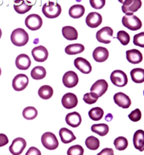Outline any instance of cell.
<instances>
[{"label":"cell","mask_w":144,"mask_h":155,"mask_svg":"<svg viewBox=\"0 0 144 155\" xmlns=\"http://www.w3.org/2000/svg\"><path fill=\"white\" fill-rule=\"evenodd\" d=\"M47 75V71L43 66H36L31 71V76L32 79L36 81H40L42 79L45 78Z\"/></svg>","instance_id":"f546056e"},{"label":"cell","mask_w":144,"mask_h":155,"mask_svg":"<svg viewBox=\"0 0 144 155\" xmlns=\"http://www.w3.org/2000/svg\"><path fill=\"white\" fill-rule=\"evenodd\" d=\"M1 37H2V30L0 28V39H1Z\"/></svg>","instance_id":"f6af8a7d"},{"label":"cell","mask_w":144,"mask_h":155,"mask_svg":"<svg viewBox=\"0 0 144 155\" xmlns=\"http://www.w3.org/2000/svg\"><path fill=\"white\" fill-rule=\"evenodd\" d=\"M113 100L119 107H121L123 109L129 108L132 104L130 98L123 92H118L115 94L113 96Z\"/></svg>","instance_id":"9a60e30c"},{"label":"cell","mask_w":144,"mask_h":155,"mask_svg":"<svg viewBox=\"0 0 144 155\" xmlns=\"http://www.w3.org/2000/svg\"><path fill=\"white\" fill-rule=\"evenodd\" d=\"M90 4L95 10H100L104 7L106 0H90Z\"/></svg>","instance_id":"60d3db41"},{"label":"cell","mask_w":144,"mask_h":155,"mask_svg":"<svg viewBox=\"0 0 144 155\" xmlns=\"http://www.w3.org/2000/svg\"><path fill=\"white\" fill-rule=\"evenodd\" d=\"M91 131L94 133L98 134L99 136H105L109 132V126L106 124H93L91 126Z\"/></svg>","instance_id":"4dcf8cb0"},{"label":"cell","mask_w":144,"mask_h":155,"mask_svg":"<svg viewBox=\"0 0 144 155\" xmlns=\"http://www.w3.org/2000/svg\"><path fill=\"white\" fill-rule=\"evenodd\" d=\"M109 58V51L103 47H96L93 51V58L97 62H104Z\"/></svg>","instance_id":"d6986e66"},{"label":"cell","mask_w":144,"mask_h":155,"mask_svg":"<svg viewBox=\"0 0 144 155\" xmlns=\"http://www.w3.org/2000/svg\"><path fill=\"white\" fill-rule=\"evenodd\" d=\"M122 11L126 15L133 14L142 6L141 0H124L123 2Z\"/></svg>","instance_id":"8992f818"},{"label":"cell","mask_w":144,"mask_h":155,"mask_svg":"<svg viewBox=\"0 0 144 155\" xmlns=\"http://www.w3.org/2000/svg\"><path fill=\"white\" fill-rule=\"evenodd\" d=\"M133 144L136 149L139 151L144 150V132L143 130H138L133 136Z\"/></svg>","instance_id":"7402d4cb"},{"label":"cell","mask_w":144,"mask_h":155,"mask_svg":"<svg viewBox=\"0 0 144 155\" xmlns=\"http://www.w3.org/2000/svg\"><path fill=\"white\" fill-rule=\"evenodd\" d=\"M32 5H28L25 2L24 0H15L14 8L15 11L19 14H25L32 9Z\"/></svg>","instance_id":"cb8c5ba5"},{"label":"cell","mask_w":144,"mask_h":155,"mask_svg":"<svg viewBox=\"0 0 144 155\" xmlns=\"http://www.w3.org/2000/svg\"><path fill=\"white\" fill-rule=\"evenodd\" d=\"M26 155H41V152L36 147H32L28 149V152L26 153Z\"/></svg>","instance_id":"7bdbcfd3"},{"label":"cell","mask_w":144,"mask_h":155,"mask_svg":"<svg viewBox=\"0 0 144 155\" xmlns=\"http://www.w3.org/2000/svg\"><path fill=\"white\" fill-rule=\"evenodd\" d=\"M126 58L129 63L139 64L143 60V56L139 51L136 49L128 50L126 51Z\"/></svg>","instance_id":"44dd1931"},{"label":"cell","mask_w":144,"mask_h":155,"mask_svg":"<svg viewBox=\"0 0 144 155\" xmlns=\"http://www.w3.org/2000/svg\"><path fill=\"white\" fill-rule=\"evenodd\" d=\"M122 24L124 27L132 31H137L142 26L141 20L133 14L124 16L122 18Z\"/></svg>","instance_id":"3957f363"},{"label":"cell","mask_w":144,"mask_h":155,"mask_svg":"<svg viewBox=\"0 0 144 155\" xmlns=\"http://www.w3.org/2000/svg\"><path fill=\"white\" fill-rule=\"evenodd\" d=\"M133 43L135 45L139 46L140 47H144V32H140L134 35Z\"/></svg>","instance_id":"f35d334b"},{"label":"cell","mask_w":144,"mask_h":155,"mask_svg":"<svg viewBox=\"0 0 144 155\" xmlns=\"http://www.w3.org/2000/svg\"><path fill=\"white\" fill-rule=\"evenodd\" d=\"M25 25L31 31H36L43 25V19L38 14H30L26 18Z\"/></svg>","instance_id":"52a82bcc"},{"label":"cell","mask_w":144,"mask_h":155,"mask_svg":"<svg viewBox=\"0 0 144 155\" xmlns=\"http://www.w3.org/2000/svg\"><path fill=\"white\" fill-rule=\"evenodd\" d=\"M113 35V30L110 27H104L97 31L96 39L101 43L108 44L111 42Z\"/></svg>","instance_id":"ba28073f"},{"label":"cell","mask_w":144,"mask_h":155,"mask_svg":"<svg viewBox=\"0 0 144 155\" xmlns=\"http://www.w3.org/2000/svg\"><path fill=\"white\" fill-rule=\"evenodd\" d=\"M9 139L5 134H0V147H4L5 145L8 144Z\"/></svg>","instance_id":"b9f144b4"},{"label":"cell","mask_w":144,"mask_h":155,"mask_svg":"<svg viewBox=\"0 0 144 155\" xmlns=\"http://www.w3.org/2000/svg\"><path fill=\"white\" fill-rule=\"evenodd\" d=\"M54 94V90L49 85H44L42 86L39 91H38V94L39 96L44 100H47L50 99L53 96Z\"/></svg>","instance_id":"f1b7e54d"},{"label":"cell","mask_w":144,"mask_h":155,"mask_svg":"<svg viewBox=\"0 0 144 155\" xmlns=\"http://www.w3.org/2000/svg\"><path fill=\"white\" fill-rule=\"evenodd\" d=\"M74 65L79 71L84 74H89L92 70L91 63L83 58H77L74 60Z\"/></svg>","instance_id":"4fadbf2b"},{"label":"cell","mask_w":144,"mask_h":155,"mask_svg":"<svg viewBox=\"0 0 144 155\" xmlns=\"http://www.w3.org/2000/svg\"><path fill=\"white\" fill-rule=\"evenodd\" d=\"M61 104L68 110L75 108L78 104V98L73 93H66L61 98Z\"/></svg>","instance_id":"5bb4252c"},{"label":"cell","mask_w":144,"mask_h":155,"mask_svg":"<svg viewBox=\"0 0 144 155\" xmlns=\"http://www.w3.org/2000/svg\"><path fill=\"white\" fill-rule=\"evenodd\" d=\"M84 150L80 145H74L68 149V155H83Z\"/></svg>","instance_id":"8d00e7d4"},{"label":"cell","mask_w":144,"mask_h":155,"mask_svg":"<svg viewBox=\"0 0 144 155\" xmlns=\"http://www.w3.org/2000/svg\"><path fill=\"white\" fill-rule=\"evenodd\" d=\"M10 39L14 45L17 47H23L28 43L29 36L25 30L19 28L13 31L10 35Z\"/></svg>","instance_id":"6da1fadb"},{"label":"cell","mask_w":144,"mask_h":155,"mask_svg":"<svg viewBox=\"0 0 144 155\" xmlns=\"http://www.w3.org/2000/svg\"><path fill=\"white\" fill-rule=\"evenodd\" d=\"M34 1H35V2H36V0H34Z\"/></svg>","instance_id":"c3c4849f"},{"label":"cell","mask_w":144,"mask_h":155,"mask_svg":"<svg viewBox=\"0 0 144 155\" xmlns=\"http://www.w3.org/2000/svg\"><path fill=\"white\" fill-rule=\"evenodd\" d=\"M128 117L132 121L137 122L139 120H141V117H142V114H141V111H140L139 109H136L135 110L132 111V112L129 114L128 115Z\"/></svg>","instance_id":"ab89813d"},{"label":"cell","mask_w":144,"mask_h":155,"mask_svg":"<svg viewBox=\"0 0 144 155\" xmlns=\"http://www.w3.org/2000/svg\"><path fill=\"white\" fill-rule=\"evenodd\" d=\"M110 81L115 86L123 87L128 84V77L122 70H114L110 75Z\"/></svg>","instance_id":"5b68a950"},{"label":"cell","mask_w":144,"mask_h":155,"mask_svg":"<svg viewBox=\"0 0 144 155\" xmlns=\"http://www.w3.org/2000/svg\"><path fill=\"white\" fill-rule=\"evenodd\" d=\"M118 1H119V2H120V3H123L124 0H118Z\"/></svg>","instance_id":"bcb514c9"},{"label":"cell","mask_w":144,"mask_h":155,"mask_svg":"<svg viewBox=\"0 0 144 155\" xmlns=\"http://www.w3.org/2000/svg\"><path fill=\"white\" fill-rule=\"evenodd\" d=\"M85 145L91 150H96L100 146V142L95 136H89L85 140Z\"/></svg>","instance_id":"836d02e7"},{"label":"cell","mask_w":144,"mask_h":155,"mask_svg":"<svg viewBox=\"0 0 144 155\" xmlns=\"http://www.w3.org/2000/svg\"><path fill=\"white\" fill-rule=\"evenodd\" d=\"M99 155H103V154H107V155H113L114 153H113V150L111 148H105L101 152H99L98 153Z\"/></svg>","instance_id":"ee69618b"},{"label":"cell","mask_w":144,"mask_h":155,"mask_svg":"<svg viewBox=\"0 0 144 155\" xmlns=\"http://www.w3.org/2000/svg\"><path fill=\"white\" fill-rule=\"evenodd\" d=\"M41 142L44 147L49 150H54L57 149L59 145L58 140H57L55 135L49 132L43 134L41 137Z\"/></svg>","instance_id":"277c9868"},{"label":"cell","mask_w":144,"mask_h":155,"mask_svg":"<svg viewBox=\"0 0 144 155\" xmlns=\"http://www.w3.org/2000/svg\"><path fill=\"white\" fill-rule=\"evenodd\" d=\"M85 12V8L84 6L82 5H73V6L70 7L69 10V14L72 18L74 19H78V18H82Z\"/></svg>","instance_id":"d4e9b609"},{"label":"cell","mask_w":144,"mask_h":155,"mask_svg":"<svg viewBox=\"0 0 144 155\" xmlns=\"http://www.w3.org/2000/svg\"><path fill=\"white\" fill-rule=\"evenodd\" d=\"M59 136L61 142L65 144L70 143L76 140V136L73 132L66 128H61L60 129Z\"/></svg>","instance_id":"603a6c76"},{"label":"cell","mask_w":144,"mask_h":155,"mask_svg":"<svg viewBox=\"0 0 144 155\" xmlns=\"http://www.w3.org/2000/svg\"><path fill=\"white\" fill-rule=\"evenodd\" d=\"M22 114H23V117H24L25 119L31 120H34L37 117L38 111L33 106H28V107L24 109Z\"/></svg>","instance_id":"d6a6232c"},{"label":"cell","mask_w":144,"mask_h":155,"mask_svg":"<svg viewBox=\"0 0 144 155\" xmlns=\"http://www.w3.org/2000/svg\"><path fill=\"white\" fill-rule=\"evenodd\" d=\"M133 82L136 84H142L144 82V69L142 68L133 69L130 73Z\"/></svg>","instance_id":"4316f807"},{"label":"cell","mask_w":144,"mask_h":155,"mask_svg":"<svg viewBox=\"0 0 144 155\" xmlns=\"http://www.w3.org/2000/svg\"><path fill=\"white\" fill-rule=\"evenodd\" d=\"M116 39L124 46L128 45L130 42V35L125 31H119L116 34Z\"/></svg>","instance_id":"d590c367"},{"label":"cell","mask_w":144,"mask_h":155,"mask_svg":"<svg viewBox=\"0 0 144 155\" xmlns=\"http://www.w3.org/2000/svg\"><path fill=\"white\" fill-rule=\"evenodd\" d=\"M65 121L66 124L72 128H77L79 127L82 121L80 114L77 112L69 113L65 117Z\"/></svg>","instance_id":"ffe728a7"},{"label":"cell","mask_w":144,"mask_h":155,"mask_svg":"<svg viewBox=\"0 0 144 155\" xmlns=\"http://www.w3.org/2000/svg\"><path fill=\"white\" fill-rule=\"evenodd\" d=\"M113 145H114V147L117 150L122 151V150H124L128 147V142L126 138L120 136V137H117L116 139H115L114 142H113Z\"/></svg>","instance_id":"e575fe53"},{"label":"cell","mask_w":144,"mask_h":155,"mask_svg":"<svg viewBox=\"0 0 144 155\" xmlns=\"http://www.w3.org/2000/svg\"><path fill=\"white\" fill-rule=\"evenodd\" d=\"M98 98H99V96L97 95L95 93L91 92V93H86L83 96V101H84L87 104L91 105L94 104L95 102L98 101Z\"/></svg>","instance_id":"74e56055"},{"label":"cell","mask_w":144,"mask_h":155,"mask_svg":"<svg viewBox=\"0 0 144 155\" xmlns=\"http://www.w3.org/2000/svg\"><path fill=\"white\" fill-rule=\"evenodd\" d=\"M28 77L25 74H18L14 77L12 82L13 88L17 91L25 90L28 85Z\"/></svg>","instance_id":"30bf717a"},{"label":"cell","mask_w":144,"mask_h":155,"mask_svg":"<svg viewBox=\"0 0 144 155\" xmlns=\"http://www.w3.org/2000/svg\"><path fill=\"white\" fill-rule=\"evenodd\" d=\"M88 116L92 120H100L104 116V111L100 107H94L88 112Z\"/></svg>","instance_id":"1f68e13d"},{"label":"cell","mask_w":144,"mask_h":155,"mask_svg":"<svg viewBox=\"0 0 144 155\" xmlns=\"http://www.w3.org/2000/svg\"><path fill=\"white\" fill-rule=\"evenodd\" d=\"M1 73H2V70H1V68H0V76H1Z\"/></svg>","instance_id":"7dc6e473"},{"label":"cell","mask_w":144,"mask_h":155,"mask_svg":"<svg viewBox=\"0 0 144 155\" xmlns=\"http://www.w3.org/2000/svg\"><path fill=\"white\" fill-rule=\"evenodd\" d=\"M62 35L68 40H76L78 38V32L73 26H65L62 28Z\"/></svg>","instance_id":"484cf974"},{"label":"cell","mask_w":144,"mask_h":155,"mask_svg":"<svg viewBox=\"0 0 144 155\" xmlns=\"http://www.w3.org/2000/svg\"><path fill=\"white\" fill-rule=\"evenodd\" d=\"M103 22V17L100 14L97 12H91L86 18V24L87 25L92 28L99 27Z\"/></svg>","instance_id":"e0dca14e"},{"label":"cell","mask_w":144,"mask_h":155,"mask_svg":"<svg viewBox=\"0 0 144 155\" xmlns=\"http://www.w3.org/2000/svg\"><path fill=\"white\" fill-rule=\"evenodd\" d=\"M42 12L46 18L54 19L57 18L61 13V7L57 2L50 1L48 3H45L42 8Z\"/></svg>","instance_id":"7a4b0ae2"},{"label":"cell","mask_w":144,"mask_h":155,"mask_svg":"<svg viewBox=\"0 0 144 155\" xmlns=\"http://www.w3.org/2000/svg\"><path fill=\"white\" fill-rule=\"evenodd\" d=\"M108 87L109 85L106 81L105 80H99L91 86V92L96 94L99 98V97L103 96V94L106 92Z\"/></svg>","instance_id":"2e32d148"},{"label":"cell","mask_w":144,"mask_h":155,"mask_svg":"<svg viewBox=\"0 0 144 155\" xmlns=\"http://www.w3.org/2000/svg\"><path fill=\"white\" fill-rule=\"evenodd\" d=\"M84 51V46L80 43H74L69 44L65 47V53L69 55H75L77 54L82 53Z\"/></svg>","instance_id":"83f0119b"},{"label":"cell","mask_w":144,"mask_h":155,"mask_svg":"<svg viewBox=\"0 0 144 155\" xmlns=\"http://www.w3.org/2000/svg\"><path fill=\"white\" fill-rule=\"evenodd\" d=\"M27 143L23 138H16L13 140L12 143L10 146L9 150L13 155H20L25 149Z\"/></svg>","instance_id":"9c48e42d"},{"label":"cell","mask_w":144,"mask_h":155,"mask_svg":"<svg viewBox=\"0 0 144 155\" xmlns=\"http://www.w3.org/2000/svg\"><path fill=\"white\" fill-rule=\"evenodd\" d=\"M32 55L37 62H44L48 58V51L44 46H38L32 49Z\"/></svg>","instance_id":"7c38bea8"},{"label":"cell","mask_w":144,"mask_h":155,"mask_svg":"<svg viewBox=\"0 0 144 155\" xmlns=\"http://www.w3.org/2000/svg\"><path fill=\"white\" fill-rule=\"evenodd\" d=\"M64 86L67 88H73L75 87L79 82V77L77 73L73 71H68L64 74L62 78Z\"/></svg>","instance_id":"8fae6325"},{"label":"cell","mask_w":144,"mask_h":155,"mask_svg":"<svg viewBox=\"0 0 144 155\" xmlns=\"http://www.w3.org/2000/svg\"><path fill=\"white\" fill-rule=\"evenodd\" d=\"M16 67L20 70H27L30 68L32 61L31 59L28 57V55L25 54H21L16 58V61H15Z\"/></svg>","instance_id":"ac0fdd59"}]
</instances>
